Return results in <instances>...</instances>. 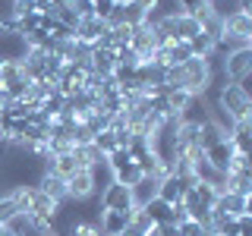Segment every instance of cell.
<instances>
[{
  "instance_id": "1",
  "label": "cell",
  "mask_w": 252,
  "mask_h": 236,
  "mask_svg": "<svg viewBox=\"0 0 252 236\" xmlns=\"http://www.w3.org/2000/svg\"><path fill=\"white\" fill-rule=\"evenodd\" d=\"M215 101L220 107L227 110V114L233 117L236 123H243V120H252V94L246 85H233V82H224L218 88L215 94Z\"/></svg>"
},
{
  "instance_id": "2",
  "label": "cell",
  "mask_w": 252,
  "mask_h": 236,
  "mask_svg": "<svg viewBox=\"0 0 252 236\" xmlns=\"http://www.w3.org/2000/svg\"><path fill=\"white\" fill-rule=\"evenodd\" d=\"M220 76H224V82H233V85L246 82L252 76V47H240V51L220 57Z\"/></svg>"
},
{
  "instance_id": "3",
  "label": "cell",
  "mask_w": 252,
  "mask_h": 236,
  "mask_svg": "<svg viewBox=\"0 0 252 236\" xmlns=\"http://www.w3.org/2000/svg\"><path fill=\"white\" fill-rule=\"evenodd\" d=\"M98 208L101 211H132V192L129 186H120V183H107L104 189L98 192Z\"/></svg>"
},
{
  "instance_id": "4",
  "label": "cell",
  "mask_w": 252,
  "mask_h": 236,
  "mask_svg": "<svg viewBox=\"0 0 252 236\" xmlns=\"http://www.w3.org/2000/svg\"><path fill=\"white\" fill-rule=\"evenodd\" d=\"M66 192L69 199L82 202V199H92V195H98V189H94V177L92 170H76L73 177H66Z\"/></svg>"
},
{
  "instance_id": "5",
  "label": "cell",
  "mask_w": 252,
  "mask_h": 236,
  "mask_svg": "<svg viewBox=\"0 0 252 236\" xmlns=\"http://www.w3.org/2000/svg\"><path fill=\"white\" fill-rule=\"evenodd\" d=\"M129 47L139 54L142 60H148L155 54V31H152V26L148 22H139V26H132V38H129Z\"/></svg>"
},
{
  "instance_id": "6",
  "label": "cell",
  "mask_w": 252,
  "mask_h": 236,
  "mask_svg": "<svg viewBox=\"0 0 252 236\" xmlns=\"http://www.w3.org/2000/svg\"><path fill=\"white\" fill-rule=\"evenodd\" d=\"M211 208L224 211V214H230V217H240V214H252V199L236 195V192H224V195H218V202L211 205Z\"/></svg>"
},
{
  "instance_id": "7",
  "label": "cell",
  "mask_w": 252,
  "mask_h": 236,
  "mask_svg": "<svg viewBox=\"0 0 252 236\" xmlns=\"http://www.w3.org/2000/svg\"><path fill=\"white\" fill-rule=\"evenodd\" d=\"M35 186L41 189V192H44V195H47V199H51V202H57V205H60L63 199H69V192H66V179H63V177H57V173H54V170L41 173Z\"/></svg>"
},
{
  "instance_id": "8",
  "label": "cell",
  "mask_w": 252,
  "mask_h": 236,
  "mask_svg": "<svg viewBox=\"0 0 252 236\" xmlns=\"http://www.w3.org/2000/svg\"><path fill=\"white\" fill-rule=\"evenodd\" d=\"M129 214L132 211H101L98 214V230L101 236H120L129 224Z\"/></svg>"
},
{
  "instance_id": "9",
  "label": "cell",
  "mask_w": 252,
  "mask_h": 236,
  "mask_svg": "<svg viewBox=\"0 0 252 236\" xmlns=\"http://www.w3.org/2000/svg\"><path fill=\"white\" fill-rule=\"evenodd\" d=\"M104 31H107V22L94 19V16H85V19H79L73 38H76V41H82V44H98V38L104 35Z\"/></svg>"
},
{
  "instance_id": "10",
  "label": "cell",
  "mask_w": 252,
  "mask_h": 236,
  "mask_svg": "<svg viewBox=\"0 0 252 236\" xmlns=\"http://www.w3.org/2000/svg\"><path fill=\"white\" fill-rule=\"evenodd\" d=\"M6 230H10L13 236H54L47 227L35 224L29 214H13L10 220H6Z\"/></svg>"
},
{
  "instance_id": "11",
  "label": "cell",
  "mask_w": 252,
  "mask_h": 236,
  "mask_svg": "<svg viewBox=\"0 0 252 236\" xmlns=\"http://www.w3.org/2000/svg\"><path fill=\"white\" fill-rule=\"evenodd\" d=\"M230 157H233V148H230V142H227V139H220V142H215V145L205 148V161H211L220 173H227Z\"/></svg>"
},
{
  "instance_id": "12",
  "label": "cell",
  "mask_w": 252,
  "mask_h": 236,
  "mask_svg": "<svg viewBox=\"0 0 252 236\" xmlns=\"http://www.w3.org/2000/svg\"><path fill=\"white\" fill-rule=\"evenodd\" d=\"M158 183H161L158 177H142L139 183L129 189V192H132V205H136V208H142L145 202H152L155 195H158Z\"/></svg>"
},
{
  "instance_id": "13",
  "label": "cell",
  "mask_w": 252,
  "mask_h": 236,
  "mask_svg": "<svg viewBox=\"0 0 252 236\" xmlns=\"http://www.w3.org/2000/svg\"><path fill=\"white\" fill-rule=\"evenodd\" d=\"M114 66H117V60H114V51H110V47H92V73L110 76Z\"/></svg>"
},
{
  "instance_id": "14",
  "label": "cell",
  "mask_w": 252,
  "mask_h": 236,
  "mask_svg": "<svg viewBox=\"0 0 252 236\" xmlns=\"http://www.w3.org/2000/svg\"><path fill=\"white\" fill-rule=\"evenodd\" d=\"M224 31H227V35H236V38H246V41H252V16L249 13L230 16V19L224 22Z\"/></svg>"
},
{
  "instance_id": "15",
  "label": "cell",
  "mask_w": 252,
  "mask_h": 236,
  "mask_svg": "<svg viewBox=\"0 0 252 236\" xmlns=\"http://www.w3.org/2000/svg\"><path fill=\"white\" fill-rule=\"evenodd\" d=\"M142 211L152 217V224H170V205L164 202V199H158V195H155L152 202L142 205Z\"/></svg>"
},
{
  "instance_id": "16",
  "label": "cell",
  "mask_w": 252,
  "mask_h": 236,
  "mask_svg": "<svg viewBox=\"0 0 252 236\" xmlns=\"http://www.w3.org/2000/svg\"><path fill=\"white\" fill-rule=\"evenodd\" d=\"M227 192L252 199V173H227Z\"/></svg>"
},
{
  "instance_id": "17",
  "label": "cell",
  "mask_w": 252,
  "mask_h": 236,
  "mask_svg": "<svg viewBox=\"0 0 252 236\" xmlns=\"http://www.w3.org/2000/svg\"><path fill=\"white\" fill-rule=\"evenodd\" d=\"M51 170L57 173V177H63V179H66V177H73V173L79 170V167H76V154H73V151L54 154V161H51Z\"/></svg>"
},
{
  "instance_id": "18",
  "label": "cell",
  "mask_w": 252,
  "mask_h": 236,
  "mask_svg": "<svg viewBox=\"0 0 252 236\" xmlns=\"http://www.w3.org/2000/svg\"><path fill=\"white\" fill-rule=\"evenodd\" d=\"M205 3H208L211 16H218L220 22H227L230 16L240 13V0H205Z\"/></svg>"
},
{
  "instance_id": "19",
  "label": "cell",
  "mask_w": 252,
  "mask_h": 236,
  "mask_svg": "<svg viewBox=\"0 0 252 236\" xmlns=\"http://www.w3.org/2000/svg\"><path fill=\"white\" fill-rule=\"evenodd\" d=\"M189 57H192L189 41H173V44H167V66H183Z\"/></svg>"
},
{
  "instance_id": "20",
  "label": "cell",
  "mask_w": 252,
  "mask_h": 236,
  "mask_svg": "<svg viewBox=\"0 0 252 236\" xmlns=\"http://www.w3.org/2000/svg\"><path fill=\"white\" fill-rule=\"evenodd\" d=\"M199 31H202V29H199V22H195L189 13L177 16V38H180V41H189V38H195Z\"/></svg>"
},
{
  "instance_id": "21",
  "label": "cell",
  "mask_w": 252,
  "mask_h": 236,
  "mask_svg": "<svg viewBox=\"0 0 252 236\" xmlns=\"http://www.w3.org/2000/svg\"><path fill=\"white\" fill-rule=\"evenodd\" d=\"M92 145L98 148V151L104 154V157H107L110 151H117V148H120V145H117V132H114V129H101L98 136L92 139Z\"/></svg>"
},
{
  "instance_id": "22",
  "label": "cell",
  "mask_w": 252,
  "mask_h": 236,
  "mask_svg": "<svg viewBox=\"0 0 252 236\" xmlns=\"http://www.w3.org/2000/svg\"><path fill=\"white\" fill-rule=\"evenodd\" d=\"M189 51H192V57H211V54H215V41H211L208 35H195V38H189Z\"/></svg>"
},
{
  "instance_id": "23",
  "label": "cell",
  "mask_w": 252,
  "mask_h": 236,
  "mask_svg": "<svg viewBox=\"0 0 252 236\" xmlns=\"http://www.w3.org/2000/svg\"><path fill=\"white\" fill-rule=\"evenodd\" d=\"M114 60H117V66H120V69H139V63H142V57L132 51V47H117Z\"/></svg>"
},
{
  "instance_id": "24",
  "label": "cell",
  "mask_w": 252,
  "mask_h": 236,
  "mask_svg": "<svg viewBox=\"0 0 252 236\" xmlns=\"http://www.w3.org/2000/svg\"><path fill=\"white\" fill-rule=\"evenodd\" d=\"M129 164H132V154L126 151V148H117V151H110V154L104 157V167H107L110 173H117V170L129 167Z\"/></svg>"
},
{
  "instance_id": "25",
  "label": "cell",
  "mask_w": 252,
  "mask_h": 236,
  "mask_svg": "<svg viewBox=\"0 0 252 236\" xmlns=\"http://www.w3.org/2000/svg\"><path fill=\"white\" fill-rule=\"evenodd\" d=\"M142 177H145V173H142L136 164H129V167H123V170H117V173H114V183H120V186H129V189H132Z\"/></svg>"
},
{
  "instance_id": "26",
  "label": "cell",
  "mask_w": 252,
  "mask_h": 236,
  "mask_svg": "<svg viewBox=\"0 0 252 236\" xmlns=\"http://www.w3.org/2000/svg\"><path fill=\"white\" fill-rule=\"evenodd\" d=\"M199 29H202V35H208L211 41H218L220 35H224V22L218 19V16H208V19H202L199 22Z\"/></svg>"
},
{
  "instance_id": "27",
  "label": "cell",
  "mask_w": 252,
  "mask_h": 236,
  "mask_svg": "<svg viewBox=\"0 0 252 236\" xmlns=\"http://www.w3.org/2000/svg\"><path fill=\"white\" fill-rule=\"evenodd\" d=\"M13 214H19V211H16V202L10 199V195H6V199H0V227H3Z\"/></svg>"
},
{
  "instance_id": "28",
  "label": "cell",
  "mask_w": 252,
  "mask_h": 236,
  "mask_svg": "<svg viewBox=\"0 0 252 236\" xmlns=\"http://www.w3.org/2000/svg\"><path fill=\"white\" fill-rule=\"evenodd\" d=\"M233 224H236V236H252V214L233 217Z\"/></svg>"
},
{
  "instance_id": "29",
  "label": "cell",
  "mask_w": 252,
  "mask_h": 236,
  "mask_svg": "<svg viewBox=\"0 0 252 236\" xmlns=\"http://www.w3.org/2000/svg\"><path fill=\"white\" fill-rule=\"evenodd\" d=\"M120 236H145V233H142V230H136V227H132V224H126V230H123Z\"/></svg>"
},
{
  "instance_id": "30",
  "label": "cell",
  "mask_w": 252,
  "mask_h": 236,
  "mask_svg": "<svg viewBox=\"0 0 252 236\" xmlns=\"http://www.w3.org/2000/svg\"><path fill=\"white\" fill-rule=\"evenodd\" d=\"M199 3H205V0H180V6H183V10H192V6H199Z\"/></svg>"
},
{
  "instance_id": "31",
  "label": "cell",
  "mask_w": 252,
  "mask_h": 236,
  "mask_svg": "<svg viewBox=\"0 0 252 236\" xmlns=\"http://www.w3.org/2000/svg\"><path fill=\"white\" fill-rule=\"evenodd\" d=\"M117 3H126V0H117Z\"/></svg>"
},
{
  "instance_id": "32",
  "label": "cell",
  "mask_w": 252,
  "mask_h": 236,
  "mask_svg": "<svg viewBox=\"0 0 252 236\" xmlns=\"http://www.w3.org/2000/svg\"><path fill=\"white\" fill-rule=\"evenodd\" d=\"M0 136H3V132H0Z\"/></svg>"
}]
</instances>
